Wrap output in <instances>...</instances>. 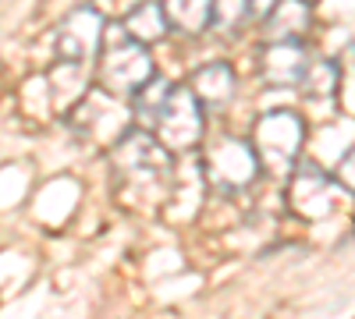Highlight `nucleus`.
Listing matches in <instances>:
<instances>
[{
  "mask_svg": "<svg viewBox=\"0 0 355 319\" xmlns=\"http://www.w3.org/2000/svg\"><path fill=\"white\" fill-rule=\"evenodd\" d=\"M157 121L160 131L167 138V146H192L202 131V118H199V96L189 89H171L160 103H157Z\"/></svg>",
  "mask_w": 355,
  "mask_h": 319,
  "instance_id": "nucleus-1",
  "label": "nucleus"
},
{
  "mask_svg": "<svg viewBox=\"0 0 355 319\" xmlns=\"http://www.w3.org/2000/svg\"><path fill=\"white\" fill-rule=\"evenodd\" d=\"M150 78H153V64H150V57H146V50L139 43H125L121 50H114L110 64H107V85L135 93Z\"/></svg>",
  "mask_w": 355,
  "mask_h": 319,
  "instance_id": "nucleus-2",
  "label": "nucleus"
},
{
  "mask_svg": "<svg viewBox=\"0 0 355 319\" xmlns=\"http://www.w3.org/2000/svg\"><path fill=\"white\" fill-rule=\"evenodd\" d=\"M100 43V18L93 11H78L64 21V28L57 33V50H61L64 57H71V61H78V57H89L96 50Z\"/></svg>",
  "mask_w": 355,
  "mask_h": 319,
  "instance_id": "nucleus-3",
  "label": "nucleus"
},
{
  "mask_svg": "<svg viewBox=\"0 0 355 319\" xmlns=\"http://www.w3.org/2000/svg\"><path fill=\"white\" fill-rule=\"evenodd\" d=\"M196 96L206 100V103H220L224 96H231V71L224 64L202 68L196 75Z\"/></svg>",
  "mask_w": 355,
  "mask_h": 319,
  "instance_id": "nucleus-4",
  "label": "nucleus"
},
{
  "mask_svg": "<svg viewBox=\"0 0 355 319\" xmlns=\"http://www.w3.org/2000/svg\"><path fill=\"white\" fill-rule=\"evenodd\" d=\"M210 8H214V21H217V25H227V28L249 11L245 0H217V4H210Z\"/></svg>",
  "mask_w": 355,
  "mask_h": 319,
  "instance_id": "nucleus-5",
  "label": "nucleus"
},
{
  "mask_svg": "<svg viewBox=\"0 0 355 319\" xmlns=\"http://www.w3.org/2000/svg\"><path fill=\"white\" fill-rule=\"evenodd\" d=\"M338 174H341V181L348 185V188H355V149L341 160V167H338Z\"/></svg>",
  "mask_w": 355,
  "mask_h": 319,
  "instance_id": "nucleus-6",
  "label": "nucleus"
}]
</instances>
